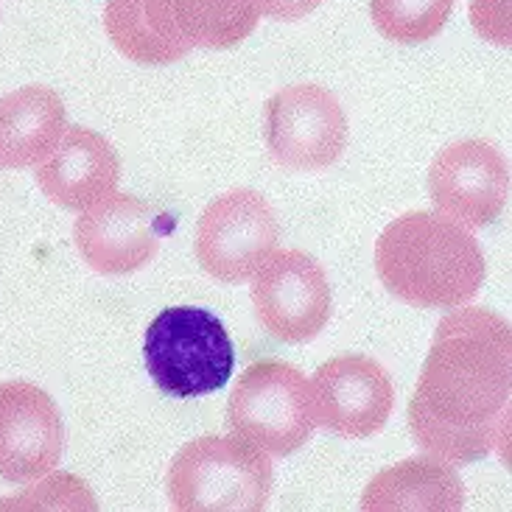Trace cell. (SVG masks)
Returning a JSON list of instances; mask_svg holds the SVG:
<instances>
[{
	"label": "cell",
	"mask_w": 512,
	"mask_h": 512,
	"mask_svg": "<svg viewBox=\"0 0 512 512\" xmlns=\"http://www.w3.org/2000/svg\"><path fill=\"white\" fill-rule=\"evenodd\" d=\"M384 289L415 308L473 303L487 275L485 252L468 227L431 210L403 213L375 244Z\"/></svg>",
	"instance_id": "cell-2"
},
{
	"label": "cell",
	"mask_w": 512,
	"mask_h": 512,
	"mask_svg": "<svg viewBox=\"0 0 512 512\" xmlns=\"http://www.w3.org/2000/svg\"><path fill=\"white\" fill-rule=\"evenodd\" d=\"M322 0H255L258 14L261 17H272V20H303L317 9Z\"/></svg>",
	"instance_id": "cell-21"
},
{
	"label": "cell",
	"mask_w": 512,
	"mask_h": 512,
	"mask_svg": "<svg viewBox=\"0 0 512 512\" xmlns=\"http://www.w3.org/2000/svg\"><path fill=\"white\" fill-rule=\"evenodd\" d=\"M465 507V485L437 457L403 459L375 476L361 496L364 512H459Z\"/></svg>",
	"instance_id": "cell-15"
},
{
	"label": "cell",
	"mask_w": 512,
	"mask_h": 512,
	"mask_svg": "<svg viewBox=\"0 0 512 512\" xmlns=\"http://www.w3.org/2000/svg\"><path fill=\"white\" fill-rule=\"evenodd\" d=\"M0 510H98L96 496L82 479L70 473H56L45 482L34 485V490L20 493L14 499L0 501Z\"/></svg>",
	"instance_id": "cell-19"
},
{
	"label": "cell",
	"mask_w": 512,
	"mask_h": 512,
	"mask_svg": "<svg viewBox=\"0 0 512 512\" xmlns=\"http://www.w3.org/2000/svg\"><path fill=\"white\" fill-rule=\"evenodd\" d=\"M174 12L185 42L208 51L236 48L261 20L255 0H174Z\"/></svg>",
	"instance_id": "cell-17"
},
{
	"label": "cell",
	"mask_w": 512,
	"mask_h": 512,
	"mask_svg": "<svg viewBox=\"0 0 512 512\" xmlns=\"http://www.w3.org/2000/svg\"><path fill=\"white\" fill-rule=\"evenodd\" d=\"M272 459L238 437L205 434L182 445L168 468L177 512H261L272 496Z\"/></svg>",
	"instance_id": "cell-3"
},
{
	"label": "cell",
	"mask_w": 512,
	"mask_h": 512,
	"mask_svg": "<svg viewBox=\"0 0 512 512\" xmlns=\"http://www.w3.org/2000/svg\"><path fill=\"white\" fill-rule=\"evenodd\" d=\"M73 241L98 275H132L160 250V216L138 196L110 194L79 213Z\"/></svg>",
	"instance_id": "cell-12"
},
{
	"label": "cell",
	"mask_w": 512,
	"mask_h": 512,
	"mask_svg": "<svg viewBox=\"0 0 512 512\" xmlns=\"http://www.w3.org/2000/svg\"><path fill=\"white\" fill-rule=\"evenodd\" d=\"M252 280V308L261 328L286 345H303L331 319V283L317 258L300 250H275Z\"/></svg>",
	"instance_id": "cell-8"
},
{
	"label": "cell",
	"mask_w": 512,
	"mask_h": 512,
	"mask_svg": "<svg viewBox=\"0 0 512 512\" xmlns=\"http://www.w3.org/2000/svg\"><path fill=\"white\" fill-rule=\"evenodd\" d=\"M471 23L479 37L510 48V0H471Z\"/></svg>",
	"instance_id": "cell-20"
},
{
	"label": "cell",
	"mask_w": 512,
	"mask_h": 512,
	"mask_svg": "<svg viewBox=\"0 0 512 512\" xmlns=\"http://www.w3.org/2000/svg\"><path fill=\"white\" fill-rule=\"evenodd\" d=\"M510 392V322L487 308L459 305L437 325L409 401V431L431 457L473 465L504 440Z\"/></svg>",
	"instance_id": "cell-1"
},
{
	"label": "cell",
	"mask_w": 512,
	"mask_h": 512,
	"mask_svg": "<svg viewBox=\"0 0 512 512\" xmlns=\"http://www.w3.org/2000/svg\"><path fill=\"white\" fill-rule=\"evenodd\" d=\"M454 0H370V17L381 37L401 45L434 40L448 23Z\"/></svg>",
	"instance_id": "cell-18"
},
{
	"label": "cell",
	"mask_w": 512,
	"mask_h": 512,
	"mask_svg": "<svg viewBox=\"0 0 512 512\" xmlns=\"http://www.w3.org/2000/svg\"><path fill=\"white\" fill-rule=\"evenodd\" d=\"M104 28L112 45L138 65H171L191 51L174 0H107Z\"/></svg>",
	"instance_id": "cell-16"
},
{
	"label": "cell",
	"mask_w": 512,
	"mask_h": 512,
	"mask_svg": "<svg viewBox=\"0 0 512 512\" xmlns=\"http://www.w3.org/2000/svg\"><path fill=\"white\" fill-rule=\"evenodd\" d=\"M121 157L110 140L87 126H68L51 157L37 166V185L56 208L82 210L118 191Z\"/></svg>",
	"instance_id": "cell-13"
},
{
	"label": "cell",
	"mask_w": 512,
	"mask_h": 512,
	"mask_svg": "<svg viewBox=\"0 0 512 512\" xmlns=\"http://www.w3.org/2000/svg\"><path fill=\"white\" fill-rule=\"evenodd\" d=\"M266 146L286 171H325L347 146V115L322 84H291L266 101Z\"/></svg>",
	"instance_id": "cell-7"
},
{
	"label": "cell",
	"mask_w": 512,
	"mask_h": 512,
	"mask_svg": "<svg viewBox=\"0 0 512 512\" xmlns=\"http://www.w3.org/2000/svg\"><path fill=\"white\" fill-rule=\"evenodd\" d=\"M311 384L317 423L347 440H367L387 426L395 387L370 356H336L319 367Z\"/></svg>",
	"instance_id": "cell-10"
},
{
	"label": "cell",
	"mask_w": 512,
	"mask_h": 512,
	"mask_svg": "<svg viewBox=\"0 0 512 512\" xmlns=\"http://www.w3.org/2000/svg\"><path fill=\"white\" fill-rule=\"evenodd\" d=\"M143 359L163 395L202 398L227 387L236 370V347L213 311L171 305L146 328Z\"/></svg>",
	"instance_id": "cell-4"
},
{
	"label": "cell",
	"mask_w": 512,
	"mask_h": 512,
	"mask_svg": "<svg viewBox=\"0 0 512 512\" xmlns=\"http://www.w3.org/2000/svg\"><path fill=\"white\" fill-rule=\"evenodd\" d=\"M233 437L277 459L300 451L317 429L311 384L289 361L266 359L238 375L227 401Z\"/></svg>",
	"instance_id": "cell-5"
},
{
	"label": "cell",
	"mask_w": 512,
	"mask_h": 512,
	"mask_svg": "<svg viewBox=\"0 0 512 512\" xmlns=\"http://www.w3.org/2000/svg\"><path fill=\"white\" fill-rule=\"evenodd\" d=\"M429 196L437 213L462 227H487L510 202V163L487 140H457L434 157Z\"/></svg>",
	"instance_id": "cell-9"
},
{
	"label": "cell",
	"mask_w": 512,
	"mask_h": 512,
	"mask_svg": "<svg viewBox=\"0 0 512 512\" xmlns=\"http://www.w3.org/2000/svg\"><path fill=\"white\" fill-rule=\"evenodd\" d=\"M280 241V224L269 202L252 188L216 196L196 224L194 252L213 280L247 283Z\"/></svg>",
	"instance_id": "cell-6"
},
{
	"label": "cell",
	"mask_w": 512,
	"mask_h": 512,
	"mask_svg": "<svg viewBox=\"0 0 512 512\" xmlns=\"http://www.w3.org/2000/svg\"><path fill=\"white\" fill-rule=\"evenodd\" d=\"M62 448L65 429L54 398L28 381L0 384V479L40 482L56 471Z\"/></svg>",
	"instance_id": "cell-11"
},
{
	"label": "cell",
	"mask_w": 512,
	"mask_h": 512,
	"mask_svg": "<svg viewBox=\"0 0 512 512\" xmlns=\"http://www.w3.org/2000/svg\"><path fill=\"white\" fill-rule=\"evenodd\" d=\"M68 129L62 96L45 84H28L0 98V168L42 166Z\"/></svg>",
	"instance_id": "cell-14"
}]
</instances>
